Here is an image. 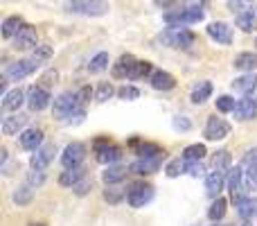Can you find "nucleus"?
I'll list each match as a JSON object with an SVG mask.
<instances>
[{
  "label": "nucleus",
  "mask_w": 257,
  "mask_h": 226,
  "mask_svg": "<svg viewBox=\"0 0 257 226\" xmlns=\"http://www.w3.org/2000/svg\"><path fill=\"white\" fill-rule=\"evenodd\" d=\"M84 111V107L79 104V95L77 93H63L59 100H54V115L57 118H70L72 113Z\"/></svg>",
  "instance_id": "obj_1"
},
{
  "label": "nucleus",
  "mask_w": 257,
  "mask_h": 226,
  "mask_svg": "<svg viewBox=\"0 0 257 226\" xmlns=\"http://www.w3.org/2000/svg\"><path fill=\"white\" fill-rule=\"evenodd\" d=\"M68 7H70L68 12H79L86 16H104L108 12L106 0H72Z\"/></svg>",
  "instance_id": "obj_2"
},
{
  "label": "nucleus",
  "mask_w": 257,
  "mask_h": 226,
  "mask_svg": "<svg viewBox=\"0 0 257 226\" xmlns=\"http://www.w3.org/2000/svg\"><path fill=\"white\" fill-rule=\"evenodd\" d=\"M151 199H154V188L147 186V183H136V186H131V190L126 192V201L131 208H142V206H147Z\"/></svg>",
  "instance_id": "obj_3"
},
{
  "label": "nucleus",
  "mask_w": 257,
  "mask_h": 226,
  "mask_svg": "<svg viewBox=\"0 0 257 226\" xmlns=\"http://www.w3.org/2000/svg\"><path fill=\"white\" fill-rule=\"evenodd\" d=\"M39 66L41 63L36 61V59H21V61H16V63H9V68L5 70V75H7V80L18 82V80H23V77L32 75Z\"/></svg>",
  "instance_id": "obj_4"
},
{
  "label": "nucleus",
  "mask_w": 257,
  "mask_h": 226,
  "mask_svg": "<svg viewBox=\"0 0 257 226\" xmlns=\"http://www.w3.org/2000/svg\"><path fill=\"white\" fill-rule=\"evenodd\" d=\"M241 170H244V177H246V186L250 190H257V147L246 152L244 161H241Z\"/></svg>",
  "instance_id": "obj_5"
},
{
  "label": "nucleus",
  "mask_w": 257,
  "mask_h": 226,
  "mask_svg": "<svg viewBox=\"0 0 257 226\" xmlns=\"http://www.w3.org/2000/svg\"><path fill=\"white\" fill-rule=\"evenodd\" d=\"M244 183H246V177H244V170L241 168H230L228 172V190H230V199L235 201H241L244 199Z\"/></svg>",
  "instance_id": "obj_6"
},
{
  "label": "nucleus",
  "mask_w": 257,
  "mask_h": 226,
  "mask_svg": "<svg viewBox=\"0 0 257 226\" xmlns=\"http://www.w3.org/2000/svg\"><path fill=\"white\" fill-rule=\"evenodd\" d=\"M163 41L172 48H187V45L194 43V34L187 30H178V27H172L163 34Z\"/></svg>",
  "instance_id": "obj_7"
},
{
  "label": "nucleus",
  "mask_w": 257,
  "mask_h": 226,
  "mask_svg": "<svg viewBox=\"0 0 257 226\" xmlns=\"http://www.w3.org/2000/svg\"><path fill=\"white\" fill-rule=\"evenodd\" d=\"M95 154H97V161L99 163H115L117 159L122 156V152L117 149L113 142H108V138H102V140L95 142Z\"/></svg>",
  "instance_id": "obj_8"
},
{
  "label": "nucleus",
  "mask_w": 257,
  "mask_h": 226,
  "mask_svg": "<svg viewBox=\"0 0 257 226\" xmlns=\"http://www.w3.org/2000/svg\"><path fill=\"white\" fill-rule=\"evenodd\" d=\"M228 133H230V124L223 118L212 115V118L208 120V124H205V138H208V140H223Z\"/></svg>",
  "instance_id": "obj_9"
},
{
  "label": "nucleus",
  "mask_w": 257,
  "mask_h": 226,
  "mask_svg": "<svg viewBox=\"0 0 257 226\" xmlns=\"http://www.w3.org/2000/svg\"><path fill=\"white\" fill-rule=\"evenodd\" d=\"M235 118L239 120V122H246V120H253L257 115V98L253 95H246V98H241L239 102L235 104Z\"/></svg>",
  "instance_id": "obj_10"
},
{
  "label": "nucleus",
  "mask_w": 257,
  "mask_h": 226,
  "mask_svg": "<svg viewBox=\"0 0 257 226\" xmlns=\"http://www.w3.org/2000/svg\"><path fill=\"white\" fill-rule=\"evenodd\" d=\"M84 156H86V147L81 142H70L61 154V163L63 168H77L84 161Z\"/></svg>",
  "instance_id": "obj_11"
},
{
  "label": "nucleus",
  "mask_w": 257,
  "mask_h": 226,
  "mask_svg": "<svg viewBox=\"0 0 257 226\" xmlns=\"http://www.w3.org/2000/svg\"><path fill=\"white\" fill-rule=\"evenodd\" d=\"M203 9L201 7H194V5H192V7H187V9H183V12H178V14H167V16H165V21L167 23H199V21H203Z\"/></svg>",
  "instance_id": "obj_12"
},
{
  "label": "nucleus",
  "mask_w": 257,
  "mask_h": 226,
  "mask_svg": "<svg viewBox=\"0 0 257 226\" xmlns=\"http://www.w3.org/2000/svg\"><path fill=\"white\" fill-rule=\"evenodd\" d=\"M27 104H30L32 111H43V109L50 107V93L43 86H34L30 89V95H27Z\"/></svg>",
  "instance_id": "obj_13"
},
{
  "label": "nucleus",
  "mask_w": 257,
  "mask_h": 226,
  "mask_svg": "<svg viewBox=\"0 0 257 226\" xmlns=\"http://www.w3.org/2000/svg\"><path fill=\"white\" fill-rule=\"evenodd\" d=\"M36 45V30L32 25H23L14 36V48L18 50H30Z\"/></svg>",
  "instance_id": "obj_14"
},
{
  "label": "nucleus",
  "mask_w": 257,
  "mask_h": 226,
  "mask_svg": "<svg viewBox=\"0 0 257 226\" xmlns=\"http://www.w3.org/2000/svg\"><path fill=\"white\" fill-rule=\"evenodd\" d=\"M208 36L212 41H217V43H223V45H230L232 43V32L230 27L226 25V23H210L208 25Z\"/></svg>",
  "instance_id": "obj_15"
},
{
  "label": "nucleus",
  "mask_w": 257,
  "mask_h": 226,
  "mask_svg": "<svg viewBox=\"0 0 257 226\" xmlns=\"http://www.w3.org/2000/svg\"><path fill=\"white\" fill-rule=\"evenodd\" d=\"M226 174H228L226 170H214V168L208 172V177H205V190H208L210 197H219Z\"/></svg>",
  "instance_id": "obj_16"
},
{
  "label": "nucleus",
  "mask_w": 257,
  "mask_h": 226,
  "mask_svg": "<svg viewBox=\"0 0 257 226\" xmlns=\"http://www.w3.org/2000/svg\"><path fill=\"white\" fill-rule=\"evenodd\" d=\"M160 168V156H142L140 161L131 163V172L136 174H154Z\"/></svg>",
  "instance_id": "obj_17"
},
{
  "label": "nucleus",
  "mask_w": 257,
  "mask_h": 226,
  "mask_svg": "<svg viewBox=\"0 0 257 226\" xmlns=\"http://www.w3.org/2000/svg\"><path fill=\"white\" fill-rule=\"evenodd\" d=\"M54 154H57L54 145H48V147H43V149H36V154L30 159V165L34 170H45L50 165V161L54 159Z\"/></svg>",
  "instance_id": "obj_18"
},
{
  "label": "nucleus",
  "mask_w": 257,
  "mask_h": 226,
  "mask_svg": "<svg viewBox=\"0 0 257 226\" xmlns=\"http://www.w3.org/2000/svg\"><path fill=\"white\" fill-rule=\"evenodd\" d=\"M151 86L156 91H172L176 86V80L165 70H156V72H151Z\"/></svg>",
  "instance_id": "obj_19"
},
{
  "label": "nucleus",
  "mask_w": 257,
  "mask_h": 226,
  "mask_svg": "<svg viewBox=\"0 0 257 226\" xmlns=\"http://www.w3.org/2000/svg\"><path fill=\"white\" fill-rule=\"evenodd\" d=\"M25 124H27V115H21V113L9 115V118L3 120V133L5 136H14V133H18Z\"/></svg>",
  "instance_id": "obj_20"
},
{
  "label": "nucleus",
  "mask_w": 257,
  "mask_h": 226,
  "mask_svg": "<svg viewBox=\"0 0 257 226\" xmlns=\"http://www.w3.org/2000/svg\"><path fill=\"white\" fill-rule=\"evenodd\" d=\"M41 142H43V131L41 129H27V131L21 133V145L25 149H30V152L39 149Z\"/></svg>",
  "instance_id": "obj_21"
},
{
  "label": "nucleus",
  "mask_w": 257,
  "mask_h": 226,
  "mask_svg": "<svg viewBox=\"0 0 257 226\" xmlns=\"http://www.w3.org/2000/svg\"><path fill=\"white\" fill-rule=\"evenodd\" d=\"M237 215H239L241 219H253L257 215V199L255 197H244L241 201H237Z\"/></svg>",
  "instance_id": "obj_22"
},
{
  "label": "nucleus",
  "mask_w": 257,
  "mask_h": 226,
  "mask_svg": "<svg viewBox=\"0 0 257 226\" xmlns=\"http://www.w3.org/2000/svg\"><path fill=\"white\" fill-rule=\"evenodd\" d=\"M23 102H25V93H23L21 89H14V91H9V93H5L3 109L5 111H18Z\"/></svg>",
  "instance_id": "obj_23"
},
{
  "label": "nucleus",
  "mask_w": 257,
  "mask_h": 226,
  "mask_svg": "<svg viewBox=\"0 0 257 226\" xmlns=\"http://www.w3.org/2000/svg\"><path fill=\"white\" fill-rule=\"evenodd\" d=\"M257 86V75L255 72H246V75L237 77L235 82H232V89L239 91V93H253Z\"/></svg>",
  "instance_id": "obj_24"
},
{
  "label": "nucleus",
  "mask_w": 257,
  "mask_h": 226,
  "mask_svg": "<svg viewBox=\"0 0 257 226\" xmlns=\"http://www.w3.org/2000/svg\"><path fill=\"white\" fill-rule=\"evenodd\" d=\"M210 95H212V84H210V82H199V84L192 89L190 100L194 104H203L205 100H210Z\"/></svg>",
  "instance_id": "obj_25"
},
{
  "label": "nucleus",
  "mask_w": 257,
  "mask_h": 226,
  "mask_svg": "<svg viewBox=\"0 0 257 226\" xmlns=\"http://www.w3.org/2000/svg\"><path fill=\"white\" fill-rule=\"evenodd\" d=\"M133 66H136V59H133L131 54H122L120 61L113 66V77H128Z\"/></svg>",
  "instance_id": "obj_26"
},
{
  "label": "nucleus",
  "mask_w": 257,
  "mask_h": 226,
  "mask_svg": "<svg viewBox=\"0 0 257 226\" xmlns=\"http://www.w3.org/2000/svg\"><path fill=\"white\" fill-rule=\"evenodd\" d=\"M86 177V170L84 168H66V172L61 174V179H59V183L61 186H75V183H79L81 179Z\"/></svg>",
  "instance_id": "obj_27"
},
{
  "label": "nucleus",
  "mask_w": 257,
  "mask_h": 226,
  "mask_svg": "<svg viewBox=\"0 0 257 226\" xmlns=\"http://www.w3.org/2000/svg\"><path fill=\"white\" fill-rule=\"evenodd\" d=\"M235 68L244 72H253L257 68V54L255 52H241L239 57L235 59Z\"/></svg>",
  "instance_id": "obj_28"
},
{
  "label": "nucleus",
  "mask_w": 257,
  "mask_h": 226,
  "mask_svg": "<svg viewBox=\"0 0 257 226\" xmlns=\"http://www.w3.org/2000/svg\"><path fill=\"white\" fill-rule=\"evenodd\" d=\"M126 177V168H122V165H108L106 168V172L102 174V179H104V183H120L122 179Z\"/></svg>",
  "instance_id": "obj_29"
},
{
  "label": "nucleus",
  "mask_w": 257,
  "mask_h": 226,
  "mask_svg": "<svg viewBox=\"0 0 257 226\" xmlns=\"http://www.w3.org/2000/svg\"><path fill=\"white\" fill-rule=\"evenodd\" d=\"M23 27V21L18 16H9L7 21L3 23V36L5 39H14L16 36V32Z\"/></svg>",
  "instance_id": "obj_30"
},
{
  "label": "nucleus",
  "mask_w": 257,
  "mask_h": 226,
  "mask_svg": "<svg viewBox=\"0 0 257 226\" xmlns=\"http://www.w3.org/2000/svg\"><path fill=\"white\" fill-rule=\"evenodd\" d=\"M255 7V0H228V9H230L232 14H246V12H253Z\"/></svg>",
  "instance_id": "obj_31"
},
{
  "label": "nucleus",
  "mask_w": 257,
  "mask_h": 226,
  "mask_svg": "<svg viewBox=\"0 0 257 226\" xmlns=\"http://www.w3.org/2000/svg\"><path fill=\"white\" fill-rule=\"evenodd\" d=\"M108 68V52H97L88 63V70L90 72H102Z\"/></svg>",
  "instance_id": "obj_32"
},
{
  "label": "nucleus",
  "mask_w": 257,
  "mask_h": 226,
  "mask_svg": "<svg viewBox=\"0 0 257 226\" xmlns=\"http://www.w3.org/2000/svg\"><path fill=\"white\" fill-rule=\"evenodd\" d=\"M205 154H208V152H205V145L196 142V145L185 147V152H183V159H185V161H201Z\"/></svg>",
  "instance_id": "obj_33"
},
{
  "label": "nucleus",
  "mask_w": 257,
  "mask_h": 226,
  "mask_svg": "<svg viewBox=\"0 0 257 226\" xmlns=\"http://www.w3.org/2000/svg\"><path fill=\"white\" fill-rule=\"evenodd\" d=\"M230 154H228L226 149H221V152H217L214 154V159H212V168L214 170H226V172H230Z\"/></svg>",
  "instance_id": "obj_34"
},
{
  "label": "nucleus",
  "mask_w": 257,
  "mask_h": 226,
  "mask_svg": "<svg viewBox=\"0 0 257 226\" xmlns=\"http://www.w3.org/2000/svg\"><path fill=\"white\" fill-rule=\"evenodd\" d=\"M223 215H226V199L217 197V199H214V204L210 206V210H208V217L212 219V222H217V219H221Z\"/></svg>",
  "instance_id": "obj_35"
},
{
  "label": "nucleus",
  "mask_w": 257,
  "mask_h": 226,
  "mask_svg": "<svg viewBox=\"0 0 257 226\" xmlns=\"http://www.w3.org/2000/svg\"><path fill=\"white\" fill-rule=\"evenodd\" d=\"M32 195H34V190H32V186L27 183V186L18 188V190L14 192V201H16L18 206H25V204H30L32 201Z\"/></svg>",
  "instance_id": "obj_36"
},
{
  "label": "nucleus",
  "mask_w": 257,
  "mask_h": 226,
  "mask_svg": "<svg viewBox=\"0 0 257 226\" xmlns=\"http://www.w3.org/2000/svg\"><path fill=\"white\" fill-rule=\"evenodd\" d=\"M255 16H253V12H246V14H239L237 16V27H241L244 32H253L255 30Z\"/></svg>",
  "instance_id": "obj_37"
},
{
  "label": "nucleus",
  "mask_w": 257,
  "mask_h": 226,
  "mask_svg": "<svg viewBox=\"0 0 257 226\" xmlns=\"http://www.w3.org/2000/svg\"><path fill=\"white\" fill-rule=\"evenodd\" d=\"M147 75H151V63L149 61H136L128 80H140V77H147Z\"/></svg>",
  "instance_id": "obj_38"
},
{
  "label": "nucleus",
  "mask_w": 257,
  "mask_h": 226,
  "mask_svg": "<svg viewBox=\"0 0 257 226\" xmlns=\"http://www.w3.org/2000/svg\"><path fill=\"white\" fill-rule=\"evenodd\" d=\"M138 154H140V156H160V154H165V152L160 149L158 145H154V142H140Z\"/></svg>",
  "instance_id": "obj_39"
},
{
  "label": "nucleus",
  "mask_w": 257,
  "mask_h": 226,
  "mask_svg": "<svg viewBox=\"0 0 257 226\" xmlns=\"http://www.w3.org/2000/svg\"><path fill=\"white\" fill-rule=\"evenodd\" d=\"M235 100L230 98V95H221V98H217V109L221 113H230V111H235Z\"/></svg>",
  "instance_id": "obj_40"
},
{
  "label": "nucleus",
  "mask_w": 257,
  "mask_h": 226,
  "mask_svg": "<svg viewBox=\"0 0 257 226\" xmlns=\"http://www.w3.org/2000/svg\"><path fill=\"white\" fill-rule=\"evenodd\" d=\"M50 54H52V48H50V45H36L34 52H32V59H36L39 63H43L45 59H50Z\"/></svg>",
  "instance_id": "obj_41"
},
{
  "label": "nucleus",
  "mask_w": 257,
  "mask_h": 226,
  "mask_svg": "<svg viewBox=\"0 0 257 226\" xmlns=\"http://www.w3.org/2000/svg\"><path fill=\"white\" fill-rule=\"evenodd\" d=\"M185 170V163H183L181 159H176V161H172V163H167V168H165V172H167V177L169 179H174V177H178V174Z\"/></svg>",
  "instance_id": "obj_42"
},
{
  "label": "nucleus",
  "mask_w": 257,
  "mask_h": 226,
  "mask_svg": "<svg viewBox=\"0 0 257 226\" xmlns=\"http://www.w3.org/2000/svg\"><path fill=\"white\" fill-rule=\"evenodd\" d=\"M117 98L120 100H138L140 98V91H138L136 86H122V89H117Z\"/></svg>",
  "instance_id": "obj_43"
},
{
  "label": "nucleus",
  "mask_w": 257,
  "mask_h": 226,
  "mask_svg": "<svg viewBox=\"0 0 257 226\" xmlns=\"http://www.w3.org/2000/svg\"><path fill=\"white\" fill-rule=\"evenodd\" d=\"M185 172L190 174V177H203V165H201V161H187Z\"/></svg>",
  "instance_id": "obj_44"
},
{
  "label": "nucleus",
  "mask_w": 257,
  "mask_h": 226,
  "mask_svg": "<svg viewBox=\"0 0 257 226\" xmlns=\"http://www.w3.org/2000/svg\"><path fill=\"white\" fill-rule=\"evenodd\" d=\"M113 93H115V89H113L108 82H104V84H99V89H97V100L99 102H106Z\"/></svg>",
  "instance_id": "obj_45"
},
{
  "label": "nucleus",
  "mask_w": 257,
  "mask_h": 226,
  "mask_svg": "<svg viewBox=\"0 0 257 226\" xmlns=\"http://www.w3.org/2000/svg\"><path fill=\"white\" fill-rule=\"evenodd\" d=\"M124 197V192L120 190V188H108L106 192H104V199L106 201H111V204H117V201Z\"/></svg>",
  "instance_id": "obj_46"
},
{
  "label": "nucleus",
  "mask_w": 257,
  "mask_h": 226,
  "mask_svg": "<svg viewBox=\"0 0 257 226\" xmlns=\"http://www.w3.org/2000/svg\"><path fill=\"white\" fill-rule=\"evenodd\" d=\"M43 179H45L43 170H34V172L30 174V179H27V183H30V186H41V183H43Z\"/></svg>",
  "instance_id": "obj_47"
},
{
  "label": "nucleus",
  "mask_w": 257,
  "mask_h": 226,
  "mask_svg": "<svg viewBox=\"0 0 257 226\" xmlns=\"http://www.w3.org/2000/svg\"><path fill=\"white\" fill-rule=\"evenodd\" d=\"M72 190H75L77 195H86V192L90 190V181H88V179H81L79 183H75V186H72Z\"/></svg>",
  "instance_id": "obj_48"
},
{
  "label": "nucleus",
  "mask_w": 257,
  "mask_h": 226,
  "mask_svg": "<svg viewBox=\"0 0 257 226\" xmlns=\"http://www.w3.org/2000/svg\"><path fill=\"white\" fill-rule=\"evenodd\" d=\"M90 93H93V91H90V86H84V89H81V91H77V95H79V104H81V107H84V104L90 100Z\"/></svg>",
  "instance_id": "obj_49"
},
{
  "label": "nucleus",
  "mask_w": 257,
  "mask_h": 226,
  "mask_svg": "<svg viewBox=\"0 0 257 226\" xmlns=\"http://www.w3.org/2000/svg\"><path fill=\"white\" fill-rule=\"evenodd\" d=\"M174 127H176V129H183V131H187V129H190V120L176 118V120H174Z\"/></svg>",
  "instance_id": "obj_50"
},
{
  "label": "nucleus",
  "mask_w": 257,
  "mask_h": 226,
  "mask_svg": "<svg viewBox=\"0 0 257 226\" xmlns=\"http://www.w3.org/2000/svg\"><path fill=\"white\" fill-rule=\"evenodd\" d=\"M241 226H253V224H250V222H246V224H241Z\"/></svg>",
  "instance_id": "obj_51"
},
{
  "label": "nucleus",
  "mask_w": 257,
  "mask_h": 226,
  "mask_svg": "<svg viewBox=\"0 0 257 226\" xmlns=\"http://www.w3.org/2000/svg\"><path fill=\"white\" fill-rule=\"evenodd\" d=\"M32 226H45V224H32Z\"/></svg>",
  "instance_id": "obj_52"
},
{
  "label": "nucleus",
  "mask_w": 257,
  "mask_h": 226,
  "mask_svg": "<svg viewBox=\"0 0 257 226\" xmlns=\"http://www.w3.org/2000/svg\"><path fill=\"white\" fill-rule=\"evenodd\" d=\"M214 226H221V224H214Z\"/></svg>",
  "instance_id": "obj_53"
}]
</instances>
